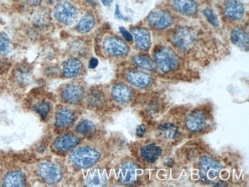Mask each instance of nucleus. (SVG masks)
Segmentation results:
<instances>
[{
  "label": "nucleus",
  "instance_id": "4468645a",
  "mask_svg": "<svg viewBox=\"0 0 249 187\" xmlns=\"http://www.w3.org/2000/svg\"><path fill=\"white\" fill-rule=\"evenodd\" d=\"M244 7L240 0H228L224 7L225 16L231 20L241 19L244 15Z\"/></svg>",
  "mask_w": 249,
  "mask_h": 187
},
{
  "label": "nucleus",
  "instance_id": "e433bc0d",
  "mask_svg": "<svg viewBox=\"0 0 249 187\" xmlns=\"http://www.w3.org/2000/svg\"><path fill=\"white\" fill-rule=\"evenodd\" d=\"M29 3L32 5H36L39 4L41 0H28Z\"/></svg>",
  "mask_w": 249,
  "mask_h": 187
},
{
  "label": "nucleus",
  "instance_id": "4c0bfd02",
  "mask_svg": "<svg viewBox=\"0 0 249 187\" xmlns=\"http://www.w3.org/2000/svg\"><path fill=\"white\" fill-rule=\"evenodd\" d=\"M87 2H88L89 3H90V4H96L97 1H98V0H86Z\"/></svg>",
  "mask_w": 249,
  "mask_h": 187
},
{
  "label": "nucleus",
  "instance_id": "412c9836",
  "mask_svg": "<svg viewBox=\"0 0 249 187\" xmlns=\"http://www.w3.org/2000/svg\"><path fill=\"white\" fill-rule=\"evenodd\" d=\"M162 152L161 148L155 144H149L143 146L141 151L142 158L148 163L155 162L161 156Z\"/></svg>",
  "mask_w": 249,
  "mask_h": 187
},
{
  "label": "nucleus",
  "instance_id": "2f4dec72",
  "mask_svg": "<svg viewBox=\"0 0 249 187\" xmlns=\"http://www.w3.org/2000/svg\"><path fill=\"white\" fill-rule=\"evenodd\" d=\"M120 32L123 37L128 41H132L133 37L132 35L124 27H121L119 28Z\"/></svg>",
  "mask_w": 249,
  "mask_h": 187
},
{
  "label": "nucleus",
  "instance_id": "c756f323",
  "mask_svg": "<svg viewBox=\"0 0 249 187\" xmlns=\"http://www.w3.org/2000/svg\"><path fill=\"white\" fill-rule=\"evenodd\" d=\"M50 108V105L48 102L41 101L35 106L34 110L42 118H45L49 113Z\"/></svg>",
  "mask_w": 249,
  "mask_h": 187
},
{
  "label": "nucleus",
  "instance_id": "f8f14e48",
  "mask_svg": "<svg viewBox=\"0 0 249 187\" xmlns=\"http://www.w3.org/2000/svg\"><path fill=\"white\" fill-rule=\"evenodd\" d=\"M80 141L79 138L74 134L64 133L55 138L53 146L56 150L65 152L75 147Z\"/></svg>",
  "mask_w": 249,
  "mask_h": 187
},
{
  "label": "nucleus",
  "instance_id": "9d476101",
  "mask_svg": "<svg viewBox=\"0 0 249 187\" xmlns=\"http://www.w3.org/2000/svg\"><path fill=\"white\" fill-rule=\"evenodd\" d=\"M149 24L157 29H164L172 25L173 19L168 12L157 11L151 13L147 18Z\"/></svg>",
  "mask_w": 249,
  "mask_h": 187
},
{
  "label": "nucleus",
  "instance_id": "0eeeda50",
  "mask_svg": "<svg viewBox=\"0 0 249 187\" xmlns=\"http://www.w3.org/2000/svg\"><path fill=\"white\" fill-rule=\"evenodd\" d=\"M84 89L78 83H71L63 87L60 91V96L66 103L76 104L79 103L84 96Z\"/></svg>",
  "mask_w": 249,
  "mask_h": 187
},
{
  "label": "nucleus",
  "instance_id": "bb28decb",
  "mask_svg": "<svg viewBox=\"0 0 249 187\" xmlns=\"http://www.w3.org/2000/svg\"><path fill=\"white\" fill-rule=\"evenodd\" d=\"M95 24V20L93 17L87 14L83 16L80 19L77 28L78 30L82 33H87L93 28Z\"/></svg>",
  "mask_w": 249,
  "mask_h": 187
},
{
  "label": "nucleus",
  "instance_id": "dca6fc26",
  "mask_svg": "<svg viewBox=\"0 0 249 187\" xmlns=\"http://www.w3.org/2000/svg\"><path fill=\"white\" fill-rule=\"evenodd\" d=\"M75 113L69 108H62L55 113V125L58 128L65 129L70 126L74 121Z\"/></svg>",
  "mask_w": 249,
  "mask_h": 187
},
{
  "label": "nucleus",
  "instance_id": "58836bf2",
  "mask_svg": "<svg viewBox=\"0 0 249 187\" xmlns=\"http://www.w3.org/2000/svg\"><path fill=\"white\" fill-rule=\"evenodd\" d=\"M49 2H54L55 0H47Z\"/></svg>",
  "mask_w": 249,
  "mask_h": 187
},
{
  "label": "nucleus",
  "instance_id": "72a5a7b5",
  "mask_svg": "<svg viewBox=\"0 0 249 187\" xmlns=\"http://www.w3.org/2000/svg\"><path fill=\"white\" fill-rule=\"evenodd\" d=\"M115 16L118 19H122L124 20H127V18L126 17H125L122 15L119 9V5L117 4H116L115 6Z\"/></svg>",
  "mask_w": 249,
  "mask_h": 187
},
{
  "label": "nucleus",
  "instance_id": "1a4fd4ad",
  "mask_svg": "<svg viewBox=\"0 0 249 187\" xmlns=\"http://www.w3.org/2000/svg\"><path fill=\"white\" fill-rule=\"evenodd\" d=\"M103 47L107 54L114 56H125L128 52L127 45L120 39L114 37H107Z\"/></svg>",
  "mask_w": 249,
  "mask_h": 187
},
{
  "label": "nucleus",
  "instance_id": "4be33fe9",
  "mask_svg": "<svg viewBox=\"0 0 249 187\" xmlns=\"http://www.w3.org/2000/svg\"><path fill=\"white\" fill-rule=\"evenodd\" d=\"M64 75L68 78L76 77L80 73L82 65L81 62L76 59H70L63 64Z\"/></svg>",
  "mask_w": 249,
  "mask_h": 187
},
{
  "label": "nucleus",
  "instance_id": "6ab92c4d",
  "mask_svg": "<svg viewBox=\"0 0 249 187\" xmlns=\"http://www.w3.org/2000/svg\"><path fill=\"white\" fill-rule=\"evenodd\" d=\"M173 5L175 10L186 16L195 14L198 9L197 4L194 0H173Z\"/></svg>",
  "mask_w": 249,
  "mask_h": 187
},
{
  "label": "nucleus",
  "instance_id": "473e14b6",
  "mask_svg": "<svg viewBox=\"0 0 249 187\" xmlns=\"http://www.w3.org/2000/svg\"><path fill=\"white\" fill-rule=\"evenodd\" d=\"M145 131V126L144 124L139 125L136 129V134L139 137L143 136Z\"/></svg>",
  "mask_w": 249,
  "mask_h": 187
},
{
  "label": "nucleus",
  "instance_id": "2eb2a0df",
  "mask_svg": "<svg viewBox=\"0 0 249 187\" xmlns=\"http://www.w3.org/2000/svg\"><path fill=\"white\" fill-rule=\"evenodd\" d=\"M137 47L146 51L151 46L150 34L148 30L143 28H133L131 29Z\"/></svg>",
  "mask_w": 249,
  "mask_h": 187
},
{
  "label": "nucleus",
  "instance_id": "393cba45",
  "mask_svg": "<svg viewBox=\"0 0 249 187\" xmlns=\"http://www.w3.org/2000/svg\"><path fill=\"white\" fill-rule=\"evenodd\" d=\"M86 101L89 105L92 107L99 106L104 101L103 93L97 89H92L87 94Z\"/></svg>",
  "mask_w": 249,
  "mask_h": 187
},
{
  "label": "nucleus",
  "instance_id": "b1692460",
  "mask_svg": "<svg viewBox=\"0 0 249 187\" xmlns=\"http://www.w3.org/2000/svg\"><path fill=\"white\" fill-rule=\"evenodd\" d=\"M75 131L84 136H90L95 132L96 126L91 120L84 119L80 121L75 128Z\"/></svg>",
  "mask_w": 249,
  "mask_h": 187
},
{
  "label": "nucleus",
  "instance_id": "5701e85b",
  "mask_svg": "<svg viewBox=\"0 0 249 187\" xmlns=\"http://www.w3.org/2000/svg\"><path fill=\"white\" fill-rule=\"evenodd\" d=\"M231 40L236 46L243 50H248L249 37L246 33L240 29H234L231 34Z\"/></svg>",
  "mask_w": 249,
  "mask_h": 187
},
{
  "label": "nucleus",
  "instance_id": "a211bd4d",
  "mask_svg": "<svg viewBox=\"0 0 249 187\" xmlns=\"http://www.w3.org/2000/svg\"><path fill=\"white\" fill-rule=\"evenodd\" d=\"M127 78L131 84L139 88H146L152 83V77L147 73L141 71L129 72Z\"/></svg>",
  "mask_w": 249,
  "mask_h": 187
},
{
  "label": "nucleus",
  "instance_id": "9b49d317",
  "mask_svg": "<svg viewBox=\"0 0 249 187\" xmlns=\"http://www.w3.org/2000/svg\"><path fill=\"white\" fill-rule=\"evenodd\" d=\"M107 182V174L103 168L90 170L84 179V185L88 187H103Z\"/></svg>",
  "mask_w": 249,
  "mask_h": 187
},
{
  "label": "nucleus",
  "instance_id": "20e7f679",
  "mask_svg": "<svg viewBox=\"0 0 249 187\" xmlns=\"http://www.w3.org/2000/svg\"><path fill=\"white\" fill-rule=\"evenodd\" d=\"M37 172L41 179L49 185L57 184L62 179V172L60 167L52 162L40 164L37 168Z\"/></svg>",
  "mask_w": 249,
  "mask_h": 187
},
{
  "label": "nucleus",
  "instance_id": "7c9ffc66",
  "mask_svg": "<svg viewBox=\"0 0 249 187\" xmlns=\"http://www.w3.org/2000/svg\"><path fill=\"white\" fill-rule=\"evenodd\" d=\"M202 12L208 21L213 26L217 27L219 26V22L218 18L212 9L208 8H206L203 10Z\"/></svg>",
  "mask_w": 249,
  "mask_h": 187
},
{
  "label": "nucleus",
  "instance_id": "aec40b11",
  "mask_svg": "<svg viewBox=\"0 0 249 187\" xmlns=\"http://www.w3.org/2000/svg\"><path fill=\"white\" fill-rule=\"evenodd\" d=\"M26 180L23 173L19 170L7 173L4 177L3 187H25Z\"/></svg>",
  "mask_w": 249,
  "mask_h": 187
},
{
  "label": "nucleus",
  "instance_id": "c85d7f7f",
  "mask_svg": "<svg viewBox=\"0 0 249 187\" xmlns=\"http://www.w3.org/2000/svg\"><path fill=\"white\" fill-rule=\"evenodd\" d=\"M158 129L164 133V136L168 138H176L178 133L177 126L172 123H164L159 126Z\"/></svg>",
  "mask_w": 249,
  "mask_h": 187
},
{
  "label": "nucleus",
  "instance_id": "6e6552de",
  "mask_svg": "<svg viewBox=\"0 0 249 187\" xmlns=\"http://www.w3.org/2000/svg\"><path fill=\"white\" fill-rule=\"evenodd\" d=\"M209 122L207 114L203 111L196 110L192 111L187 116L185 124L192 131H199L208 125Z\"/></svg>",
  "mask_w": 249,
  "mask_h": 187
},
{
  "label": "nucleus",
  "instance_id": "ddd939ff",
  "mask_svg": "<svg viewBox=\"0 0 249 187\" xmlns=\"http://www.w3.org/2000/svg\"><path fill=\"white\" fill-rule=\"evenodd\" d=\"M112 98L120 105L128 103L132 97V92L130 88L124 84H116L111 89Z\"/></svg>",
  "mask_w": 249,
  "mask_h": 187
},
{
  "label": "nucleus",
  "instance_id": "f03ea898",
  "mask_svg": "<svg viewBox=\"0 0 249 187\" xmlns=\"http://www.w3.org/2000/svg\"><path fill=\"white\" fill-rule=\"evenodd\" d=\"M157 66L163 72H169L175 69L178 64V58L170 48L162 47L154 55Z\"/></svg>",
  "mask_w": 249,
  "mask_h": 187
},
{
  "label": "nucleus",
  "instance_id": "39448f33",
  "mask_svg": "<svg viewBox=\"0 0 249 187\" xmlns=\"http://www.w3.org/2000/svg\"><path fill=\"white\" fill-rule=\"evenodd\" d=\"M196 34L190 27H183L177 29L173 36L175 44L179 48L187 51L192 49L196 41Z\"/></svg>",
  "mask_w": 249,
  "mask_h": 187
},
{
  "label": "nucleus",
  "instance_id": "f3484780",
  "mask_svg": "<svg viewBox=\"0 0 249 187\" xmlns=\"http://www.w3.org/2000/svg\"><path fill=\"white\" fill-rule=\"evenodd\" d=\"M199 164L211 179H214L217 177L222 168V166L219 162L207 156L200 157Z\"/></svg>",
  "mask_w": 249,
  "mask_h": 187
},
{
  "label": "nucleus",
  "instance_id": "a878e982",
  "mask_svg": "<svg viewBox=\"0 0 249 187\" xmlns=\"http://www.w3.org/2000/svg\"><path fill=\"white\" fill-rule=\"evenodd\" d=\"M134 63L140 67L151 71H155L156 66L151 58L145 55H137L134 58Z\"/></svg>",
  "mask_w": 249,
  "mask_h": 187
},
{
  "label": "nucleus",
  "instance_id": "cd10ccee",
  "mask_svg": "<svg viewBox=\"0 0 249 187\" xmlns=\"http://www.w3.org/2000/svg\"><path fill=\"white\" fill-rule=\"evenodd\" d=\"M12 51L13 45L8 35L5 32L0 33V56H6Z\"/></svg>",
  "mask_w": 249,
  "mask_h": 187
},
{
  "label": "nucleus",
  "instance_id": "423d86ee",
  "mask_svg": "<svg viewBox=\"0 0 249 187\" xmlns=\"http://www.w3.org/2000/svg\"><path fill=\"white\" fill-rule=\"evenodd\" d=\"M54 17L59 22L70 25L73 23L77 19V11L72 4L64 0L60 2L55 6Z\"/></svg>",
  "mask_w": 249,
  "mask_h": 187
},
{
  "label": "nucleus",
  "instance_id": "c9c22d12",
  "mask_svg": "<svg viewBox=\"0 0 249 187\" xmlns=\"http://www.w3.org/2000/svg\"><path fill=\"white\" fill-rule=\"evenodd\" d=\"M103 5L106 6H109L113 1V0H101Z\"/></svg>",
  "mask_w": 249,
  "mask_h": 187
},
{
  "label": "nucleus",
  "instance_id": "f257e3e1",
  "mask_svg": "<svg viewBox=\"0 0 249 187\" xmlns=\"http://www.w3.org/2000/svg\"><path fill=\"white\" fill-rule=\"evenodd\" d=\"M100 157L101 154L97 150L88 146L78 147L69 155L71 162L81 169L93 167L98 162Z\"/></svg>",
  "mask_w": 249,
  "mask_h": 187
},
{
  "label": "nucleus",
  "instance_id": "7ed1b4c3",
  "mask_svg": "<svg viewBox=\"0 0 249 187\" xmlns=\"http://www.w3.org/2000/svg\"><path fill=\"white\" fill-rule=\"evenodd\" d=\"M117 172L119 182L124 185L135 184L142 172L138 166L130 160L122 163L118 167Z\"/></svg>",
  "mask_w": 249,
  "mask_h": 187
},
{
  "label": "nucleus",
  "instance_id": "f704fd0d",
  "mask_svg": "<svg viewBox=\"0 0 249 187\" xmlns=\"http://www.w3.org/2000/svg\"><path fill=\"white\" fill-rule=\"evenodd\" d=\"M98 64V59L96 58L92 57L90 59L89 63V67L91 69H93L96 67V66Z\"/></svg>",
  "mask_w": 249,
  "mask_h": 187
}]
</instances>
